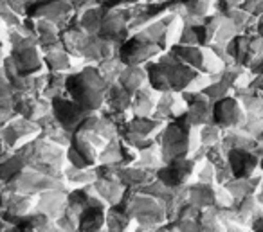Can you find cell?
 I'll return each instance as SVG.
<instances>
[{
	"mask_svg": "<svg viewBox=\"0 0 263 232\" xmlns=\"http://www.w3.org/2000/svg\"><path fill=\"white\" fill-rule=\"evenodd\" d=\"M245 119H247V112H245L240 99L234 94L223 95V98L213 101L211 123H215L216 126H220L222 130H226V128L243 126Z\"/></svg>",
	"mask_w": 263,
	"mask_h": 232,
	"instance_id": "5",
	"label": "cell"
},
{
	"mask_svg": "<svg viewBox=\"0 0 263 232\" xmlns=\"http://www.w3.org/2000/svg\"><path fill=\"white\" fill-rule=\"evenodd\" d=\"M159 103V94L155 88L141 87L137 92H134L132 98V113L134 115H154Z\"/></svg>",
	"mask_w": 263,
	"mask_h": 232,
	"instance_id": "8",
	"label": "cell"
},
{
	"mask_svg": "<svg viewBox=\"0 0 263 232\" xmlns=\"http://www.w3.org/2000/svg\"><path fill=\"white\" fill-rule=\"evenodd\" d=\"M162 159L172 160L179 157H191L200 144V126H195L187 121L186 113L172 119L161 133Z\"/></svg>",
	"mask_w": 263,
	"mask_h": 232,
	"instance_id": "1",
	"label": "cell"
},
{
	"mask_svg": "<svg viewBox=\"0 0 263 232\" xmlns=\"http://www.w3.org/2000/svg\"><path fill=\"white\" fill-rule=\"evenodd\" d=\"M256 34L263 36V15H259L258 20H256Z\"/></svg>",
	"mask_w": 263,
	"mask_h": 232,
	"instance_id": "10",
	"label": "cell"
},
{
	"mask_svg": "<svg viewBox=\"0 0 263 232\" xmlns=\"http://www.w3.org/2000/svg\"><path fill=\"white\" fill-rule=\"evenodd\" d=\"M65 83V88L72 95L74 101L90 112L103 105L105 92L108 88L106 78L98 69H83L80 74H72L67 78Z\"/></svg>",
	"mask_w": 263,
	"mask_h": 232,
	"instance_id": "2",
	"label": "cell"
},
{
	"mask_svg": "<svg viewBox=\"0 0 263 232\" xmlns=\"http://www.w3.org/2000/svg\"><path fill=\"white\" fill-rule=\"evenodd\" d=\"M173 54L182 60L186 65L193 67L195 70L208 76H215L226 67V63L218 58L215 51L208 45H187V44H175L172 47Z\"/></svg>",
	"mask_w": 263,
	"mask_h": 232,
	"instance_id": "3",
	"label": "cell"
},
{
	"mask_svg": "<svg viewBox=\"0 0 263 232\" xmlns=\"http://www.w3.org/2000/svg\"><path fill=\"white\" fill-rule=\"evenodd\" d=\"M180 6L186 9L190 18H202V16L211 15L215 8V0H179Z\"/></svg>",
	"mask_w": 263,
	"mask_h": 232,
	"instance_id": "9",
	"label": "cell"
},
{
	"mask_svg": "<svg viewBox=\"0 0 263 232\" xmlns=\"http://www.w3.org/2000/svg\"><path fill=\"white\" fill-rule=\"evenodd\" d=\"M38 128L33 124V121L27 119H15L9 121L8 126L0 130V139L2 142H6L8 146H18L26 144V139H29L31 135L36 133Z\"/></svg>",
	"mask_w": 263,
	"mask_h": 232,
	"instance_id": "7",
	"label": "cell"
},
{
	"mask_svg": "<svg viewBox=\"0 0 263 232\" xmlns=\"http://www.w3.org/2000/svg\"><path fill=\"white\" fill-rule=\"evenodd\" d=\"M259 159L261 157L254 149H227V164H229L234 178H247L256 175V171L259 169Z\"/></svg>",
	"mask_w": 263,
	"mask_h": 232,
	"instance_id": "6",
	"label": "cell"
},
{
	"mask_svg": "<svg viewBox=\"0 0 263 232\" xmlns=\"http://www.w3.org/2000/svg\"><path fill=\"white\" fill-rule=\"evenodd\" d=\"M161 45L154 42L146 33H137L130 38L124 40L119 49V60L124 65H141V63L150 62L152 58L161 52Z\"/></svg>",
	"mask_w": 263,
	"mask_h": 232,
	"instance_id": "4",
	"label": "cell"
}]
</instances>
